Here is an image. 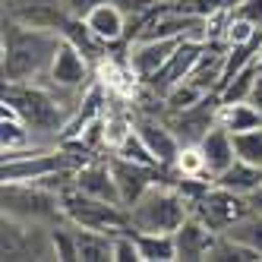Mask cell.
<instances>
[{
  "instance_id": "29",
  "label": "cell",
  "mask_w": 262,
  "mask_h": 262,
  "mask_svg": "<svg viewBox=\"0 0 262 262\" xmlns=\"http://www.w3.org/2000/svg\"><path fill=\"white\" fill-rule=\"evenodd\" d=\"M171 7H177L183 13H193V16H202V19H212L221 10H228L224 0H171Z\"/></svg>"
},
{
  "instance_id": "24",
  "label": "cell",
  "mask_w": 262,
  "mask_h": 262,
  "mask_svg": "<svg viewBox=\"0 0 262 262\" xmlns=\"http://www.w3.org/2000/svg\"><path fill=\"white\" fill-rule=\"evenodd\" d=\"M256 79H259V73H256V60H253L250 67H243L237 76L221 89V101H228V104H231V101H250Z\"/></svg>"
},
{
  "instance_id": "23",
  "label": "cell",
  "mask_w": 262,
  "mask_h": 262,
  "mask_svg": "<svg viewBox=\"0 0 262 262\" xmlns=\"http://www.w3.org/2000/svg\"><path fill=\"white\" fill-rule=\"evenodd\" d=\"M209 92H202L199 85H193L190 79H183L180 85H174L167 95L161 98L164 101V107H167V114H177V111H186V107H193V104H199Z\"/></svg>"
},
{
  "instance_id": "6",
  "label": "cell",
  "mask_w": 262,
  "mask_h": 262,
  "mask_svg": "<svg viewBox=\"0 0 262 262\" xmlns=\"http://www.w3.org/2000/svg\"><path fill=\"white\" fill-rule=\"evenodd\" d=\"M247 212H250V199L247 196H237L231 190H224V186H218V183H212V190H205L193 202V215L202 218L218 234H224L237 218H243Z\"/></svg>"
},
{
  "instance_id": "34",
  "label": "cell",
  "mask_w": 262,
  "mask_h": 262,
  "mask_svg": "<svg viewBox=\"0 0 262 262\" xmlns=\"http://www.w3.org/2000/svg\"><path fill=\"white\" fill-rule=\"evenodd\" d=\"M256 73L262 76V57H256Z\"/></svg>"
},
{
  "instance_id": "8",
  "label": "cell",
  "mask_w": 262,
  "mask_h": 262,
  "mask_svg": "<svg viewBox=\"0 0 262 262\" xmlns=\"http://www.w3.org/2000/svg\"><path fill=\"white\" fill-rule=\"evenodd\" d=\"M4 19L19 23L26 29H41V32H60L67 26V10L60 0H4Z\"/></svg>"
},
{
  "instance_id": "17",
  "label": "cell",
  "mask_w": 262,
  "mask_h": 262,
  "mask_svg": "<svg viewBox=\"0 0 262 262\" xmlns=\"http://www.w3.org/2000/svg\"><path fill=\"white\" fill-rule=\"evenodd\" d=\"M212 183L224 186V190H231V193H237V196H250L253 190H259V186H262V167L253 164V161L237 158L234 164L224 167L221 174H215Z\"/></svg>"
},
{
  "instance_id": "19",
  "label": "cell",
  "mask_w": 262,
  "mask_h": 262,
  "mask_svg": "<svg viewBox=\"0 0 262 262\" xmlns=\"http://www.w3.org/2000/svg\"><path fill=\"white\" fill-rule=\"evenodd\" d=\"M215 123H221L224 129H231V133H247V129L262 126V111L253 101H231V104L221 101Z\"/></svg>"
},
{
  "instance_id": "7",
  "label": "cell",
  "mask_w": 262,
  "mask_h": 262,
  "mask_svg": "<svg viewBox=\"0 0 262 262\" xmlns=\"http://www.w3.org/2000/svg\"><path fill=\"white\" fill-rule=\"evenodd\" d=\"M60 167H76L67 152H10L4 155V183H38Z\"/></svg>"
},
{
  "instance_id": "2",
  "label": "cell",
  "mask_w": 262,
  "mask_h": 262,
  "mask_svg": "<svg viewBox=\"0 0 262 262\" xmlns=\"http://www.w3.org/2000/svg\"><path fill=\"white\" fill-rule=\"evenodd\" d=\"M190 215H193V199L180 186L161 183V180H155L129 205L133 231H148V234H174Z\"/></svg>"
},
{
  "instance_id": "25",
  "label": "cell",
  "mask_w": 262,
  "mask_h": 262,
  "mask_svg": "<svg viewBox=\"0 0 262 262\" xmlns=\"http://www.w3.org/2000/svg\"><path fill=\"white\" fill-rule=\"evenodd\" d=\"M117 155L120 158H126V161H139V164H148V167H161L158 164V158L148 152V145L142 142V136L136 133V126L129 129V133L117 142Z\"/></svg>"
},
{
  "instance_id": "20",
  "label": "cell",
  "mask_w": 262,
  "mask_h": 262,
  "mask_svg": "<svg viewBox=\"0 0 262 262\" xmlns=\"http://www.w3.org/2000/svg\"><path fill=\"white\" fill-rule=\"evenodd\" d=\"M73 234H76V253H79L82 262L114 259V234L92 231V228H76V224H73Z\"/></svg>"
},
{
  "instance_id": "13",
  "label": "cell",
  "mask_w": 262,
  "mask_h": 262,
  "mask_svg": "<svg viewBox=\"0 0 262 262\" xmlns=\"http://www.w3.org/2000/svg\"><path fill=\"white\" fill-rule=\"evenodd\" d=\"M174 240H177V259L183 262H196V259H209L215 240H218V231H212L202 218L190 215L180 228L174 231Z\"/></svg>"
},
{
  "instance_id": "15",
  "label": "cell",
  "mask_w": 262,
  "mask_h": 262,
  "mask_svg": "<svg viewBox=\"0 0 262 262\" xmlns=\"http://www.w3.org/2000/svg\"><path fill=\"white\" fill-rule=\"evenodd\" d=\"M199 148H202V158H205V167H209V174L215 177V174H221L228 164H234L237 161V148H234V133L231 129H224L221 123H215L209 133L202 136V142H199Z\"/></svg>"
},
{
  "instance_id": "16",
  "label": "cell",
  "mask_w": 262,
  "mask_h": 262,
  "mask_svg": "<svg viewBox=\"0 0 262 262\" xmlns=\"http://www.w3.org/2000/svg\"><path fill=\"white\" fill-rule=\"evenodd\" d=\"M76 186H79L82 193L95 196V199L123 205L120 190H117V180H114V171H111V164H82V167H76Z\"/></svg>"
},
{
  "instance_id": "31",
  "label": "cell",
  "mask_w": 262,
  "mask_h": 262,
  "mask_svg": "<svg viewBox=\"0 0 262 262\" xmlns=\"http://www.w3.org/2000/svg\"><path fill=\"white\" fill-rule=\"evenodd\" d=\"M101 4H107V0H60V7L67 10L70 19H85V16Z\"/></svg>"
},
{
  "instance_id": "10",
  "label": "cell",
  "mask_w": 262,
  "mask_h": 262,
  "mask_svg": "<svg viewBox=\"0 0 262 262\" xmlns=\"http://www.w3.org/2000/svg\"><path fill=\"white\" fill-rule=\"evenodd\" d=\"M202 48H205V41H196V38H183L177 45V51L167 57V63L155 73L152 79H148V85H152V92H155L158 98H164L174 85H180L186 76H190L196 60H199V54H202Z\"/></svg>"
},
{
  "instance_id": "21",
  "label": "cell",
  "mask_w": 262,
  "mask_h": 262,
  "mask_svg": "<svg viewBox=\"0 0 262 262\" xmlns=\"http://www.w3.org/2000/svg\"><path fill=\"white\" fill-rule=\"evenodd\" d=\"M139 259L142 262H171L177 259V240L174 234H148V231H133Z\"/></svg>"
},
{
  "instance_id": "30",
  "label": "cell",
  "mask_w": 262,
  "mask_h": 262,
  "mask_svg": "<svg viewBox=\"0 0 262 262\" xmlns=\"http://www.w3.org/2000/svg\"><path fill=\"white\" fill-rule=\"evenodd\" d=\"M231 16H237V19H247L250 26L262 29V0H243V4H237L234 10H228Z\"/></svg>"
},
{
  "instance_id": "12",
  "label": "cell",
  "mask_w": 262,
  "mask_h": 262,
  "mask_svg": "<svg viewBox=\"0 0 262 262\" xmlns=\"http://www.w3.org/2000/svg\"><path fill=\"white\" fill-rule=\"evenodd\" d=\"M136 133L142 136V142L148 145V152H152L158 158L161 167H171L177 164L180 152H183V142L177 139V133L171 126H167V120H155V117H139L136 123Z\"/></svg>"
},
{
  "instance_id": "14",
  "label": "cell",
  "mask_w": 262,
  "mask_h": 262,
  "mask_svg": "<svg viewBox=\"0 0 262 262\" xmlns=\"http://www.w3.org/2000/svg\"><path fill=\"white\" fill-rule=\"evenodd\" d=\"M111 171H114L117 190H120V199H123L126 209L148 190V186L155 183V167L139 164V161H126V158H120V155H114V161H111Z\"/></svg>"
},
{
  "instance_id": "26",
  "label": "cell",
  "mask_w": 262,
  "mask_h": 262,
  "mask_svg": "<svg viewBox=\"0 0 262 262\" xmlns=\"http://www.w3.org/2000/svg\"><path fill=\"white\" fill-rule=\"evenodd\" d=\"M234 148H237V158L262 167V126L247 129V133H234Z\"/></svg>"
},
{
  "instance_id": "11",
  "label": "cell",
  "mask_w": 262,
  "mask_h": 262,
  "mask_svg": "<svg viewBox=\"0 0 262 262\" xmlns=\"http://www.w3.org/2000/svg\"><path fill=\"white\" fill-rule=\"evenodd\" d=\"M183 38H152V41H129V73L136 79L148 82L167 63Z\"/></svg>"
},
{
  "instance_id": "33",
  "label": "cell",
  "mask_w": 262,
  "mask_h": 262,
  "mask_svg": "<svg viewBox=\"0 0 262 262\" xmlns=\"http://www.w3.org/2000/svg\"><path fill=\"white\" fill-rule=\"evenodd\" d=\"M237 4H243V0H224V7H228V10H234Z\"/></svg>"
},
{
  "instance_id": "5",
  "label": "cell",
  "mask_w": 262,
  "mask_h": 262,
  "mask_svg": "<svg viewBox=\"0 0 262 262\" xmlns=\"http://www.w3.org/2000/svg\"><path fill=\"white\" fill-rule=\"evenodd\" d=\"M4 215H13L19 221H32V224H41V221H54L63 215V205L60 196L45 190L38 183H4Z\"/></svg>"
},
{
  "instance_id": "18",
  "label": "cell",
  "mask_w": 262,
  "mask_h": 262,
  "mask_svg": "<svg viewBox=\"0 0 262 262\" xmlns=\"http://www.w3.org/2000/svg\"><path fill=\"white\" fill-rule=\"evenodd\" d=\"M126 23L129 19H126V16L114 4H111V0H107V4H101V7H95V10L85 16V26L95 32L101 41H107V45L126 38Z\"/></svg>"
},
{
  "instance_id": "9",
  "label": "cell",
  "mask_w": 262,
  "mask_h": 262,
  "mask_svg": "<svg viewBox=\"0 0 262 262\" xmlns=\"http://www.w3.org/2000/svg\"><path fill=\"white\" fill-rule=\"evenodd\" d=\"M45 79L57 92H85L89 79H92V63L63 38L57 54H54V60H51V67H48V73H45Z\"/></svg>"
},
{
  "instance_id": "3",
  "label": "cell",
  "mask_w": 262,
  "mask_h": 262,
  "mask_svg": "<svg viewBox=\"0 0 262 262\" xmlns=\"http://www.w3.org/2000/svg\"><path fill=\"white\" fill-rule=\"evenodd\" d=\"M4 107H10L32 133H57L63 129V107L48 89L32 82H4ZM60 139V133H57Z\"/></svg>"
},
{
  "instance_id": "32",
  "label": "cell",
  "mask_w": 262,
  "mask_h": 262,
  "mask_svg": "<svg viewBox=\"0 0 262 262\" xmlns=\"http://www.w3.org/2000/svg\"><path fill=\"white\" fill-rule=\"evenodd\" d=\"M247 199H250V209L253 212H262V186H259V190H253Z\"/></svg>"
},
{
  "instance_id": "4",
  "label": "cell",
  "mask_w": 262,
  "mask_h": 262,
  "mask_svg": "<svg viewBox=\"0 0 262 262\" xmlns=\"http://www.w3.org/2000/svg\"><path fill=\"white\" fill-rule=\"evenodd\" d=\"M60 205H63V218L70 224H76V228H92V231H104V234L133 231L126 205L95 199V196L82 193L76 183L60 193Z\"/></svg>"
},
{
  "instance_id": "22",
  "label": "cell",
  "mask_w": 262,
  "mask_h": 262,
  "mask_svg": "<svg viewBox=\"0 0 262 262\" xmlns=\"http://www.w3.org/2000/svg\"><path fill=\"white\" fill-rule=\"evenodd\" d=\"M224 237H231L234 243H240V247H250L256 253H262V212H247L243 218H237L228 231H224Z\"/></svg>"
},
{
  "instance_id": "35",
  "label": "cell",
  "mask_w": 262,
  "mask_h": 262,
  "mask_svg": "<svg viewBox=\"0 0 262 262\" xmlns=\"http://www.w3.org/2000/svg\"><path fill=\"white\" fill-rule=\"evenodd\" d=\"M164 4H171V0H164Z\"/></svg>"
},
{
  "instance_id": "1",
  "label": "cell",
  "mask_w": 262,
  "mask_h": 262,
  "mask_svg": "<svg viewBox=\"0 0 262 262\" xmlns=\"http://www.w3.org/2000/svg\"><path fill=\"white\" fill-rule=\"evenodd\" d=\"M63 41L60 32L26 29L4 19V82H35L41 79L54 54Z\"/></svg>"
},
{
  "instance_id": "27",
  "label": "cell",
  "mask_w": 262,
  "mask_h": 262,
  "mask_svg": "<svg viewBox=\"0 0 262 262\" xmlns=\"http://www.w3.org/2000/svg\"><path fill=\"white\" fill-rule=\"evenodd\" d=\"M48 243H51V256H57L63 262L79 259V253H76V234H73V231L54 228V231H48Z\"/></svg>"
},
{
  "instance_id": "28",
  "label": "cell",
  "mask_w": 262,
  "mask_h": 262,
  "mask_svg": "<svg viewBox=\"0 0 262 262\" xmlns=\"http://www.w3.org/2000/svg\"><path fill=\"white\" fill-rule=\"evenodd\" d=\"M111 4H114L129 23H133V19L142 23L145 16H152V13L158 10V4H164V0H111Z\"/></svg>"
}]
</instances>
